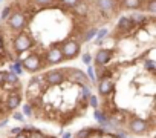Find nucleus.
<instances>
[{
    "label": "nucleus",
    "mask_w": 156,
    "mask_h": 138,
    "mask_svg": "<svg viewBox=\"0 0 156 138\" xmlns=\"http://www.w3.org/2000/svg\"><path fill=\"white\" fill-rule=\"evenodd\" d=\"M3 48V42H2V38H0V49Z\"/></svg>",
    "instance_id": "obj_40"
},
{
    "label": "nucleus",
    "mask_w": 156,
    "mask_h": 138,
    "mask_svg": "<svg viewBox=\"0 0 156 138\" xmlns=\"http://www.w3.org/2000/svg\"><path fill=\"white\" fill-rule=\"evenodd\" d=\"M20 103H22V94L12 92V94H9L8 98H6V109H8V111H16V109L20 106Z\"/></svg>",
    "instance_id": "obj_11"
},
{
    "label": "nucleus",
    "mask_w": 156,
    "mask_h": 138,
    "mask_svg": "<svg viewBox=\"0 0 156 138\" xmlns=\"http://www.w3.org/2000/svg\"><path fill=\"white\" fill-rule=\"evenodd\" d=\"M28 138H46V135H44L41 130H38V129H32V130L28 133Z\"/></svg>",
    "instance_id": "obj_25"
},
{
    "label": "nucleus",
    "mask_w": 156,
    "mask_h": 138,
    "mask_svg": "<svg viewBox=\"0 0 156 138\" xmlns=\"http://www.w3.org/2000/svg\"><path fill=\"white\" fill-rule=\"evenodd\" d=\"M150 126H148V121L147 120H142V118H132L129 121V130L133 133V135H145L148 132Z\"/></svg>",
    "instance_id": "obj_3"
},
{
    "label": "nucleus",
    "mask_w": 156,
    "mask_h": 138,
    "mask_svg": "<svg viewBox=\"0 0 156 138\" xmlns=\"http://www.w3.org/2000/svg\"><path fill=\"white\" fill-rule=\"evenodd\" d=\"M90 95V89H89V85H81L80 86V97L83 100H87Z\"/></svg>",
    "instance_id": "obj_24"
},
{
    "label": "nucleus",
    "mask_w": 156,
    "mask_h": 138,
    "mask_svg": "<svg viewBox=\"0 0 156 138\" xmlns=\"http://www.w3.org/2000/svg\"><path fill=\"white\" fill-rule=\"evenodd\" d=\"M34 2H35L37 5H40V6H49L54 0H34Z\"/></svg>",
    "instance_id": "obj_33"
},
{
    "label": "nucleus",
    "mask_w": 156,
    "mask_h": 138,
    "mask_svg": "<svg viewBox=\"0 0 156 138\" xmlns=\"http://www.w3.org/2000/svg\"><path fill=\"white\" fill-rule=\"evenodd\" d=\"M73 9H75L76 14H80V16H87V13H89V6L86 3H81V2L78 3V5H75Z\"/></svg>",
    "instance_id": "obj_19"
},
{
    "label": "nucleus",
    "mask_w": 156,
    "mask_h": 138,
    "mask_svg": "<svg viewBox=\"0 0 156 138\" xmlns=\"http://www.w3.org/2000/svg\"><path fill=\"white\" fill-rule=\"evenodd\" d=\"M97 28H92V29H89L87 32H84V35L81 37V42L83 43H86V42H89V40H92L94 37H95V34H97Z\"/></svg>",
    "instance_id": "obj_23"
},
{
    "label": "nucleus",
    "mask_w": 156,
    "mask_h": 138,
    "mask_svg": "<svg viewBox=\"0 0 156 138\" xmlns=\"http://www.w3.org/2000/svg\"><path fill=\"white\" fill-rule=\"evenodd\" d=\"M0 2H2V0H0Z\"/></svg>",
    "instance_id": "obj_42"
},
{
    "label": "nucleus",
    "mask_w": 156,
    "mask_h": 138,
    "mask_svg": "<svg viewBox=\"0 0 156 138\" xmlns=\"http://www.w3.org/2000/svg\"><path fill=\"white\" fill-rule=\"evenodd\" d=\"M22 132V127H12L11 130H9V133H11V136H16V135H19Z\"/></svg>",
    "instance_id": "obj_35"
},
{
    "label": "nucleus",
    "mask_w": 156,
    "mask_h": 138,
    "mask_svg": "<svg viewBox=\"0 0 156 138\" xmlns=\"http://www.w3.org/2000/svg\"><path fill=\"white\" fill-rule=\"evenodd\" d=\"M94 117H95V120L98 121V124H101V123H104V121L107 120V115H106L104 112H101L98 107L94 109Z\"/></svg>",
    "instance_id": "obj_22"
},
{
    "label": "nucleus",
    "mask_w": 156,
    "mask_h": 138,
    "mask_svg": "<svg viewBox=\"0 0 156 138\" xmlns=\"http://www.w3.org/2000/svg\"><path fill=\"white\" fill-rule=\"evenodd\" d=\"M6 20H8L9 28L14 29V31H22V29L26 26V19H25V16H23L22 13H14V14H11Z\"/></svg>",
    "instance_id": "obj_8"
},
{
    "label": "nucleus",
    "mask_w": 156,
    "mask_h": 138,
    "mask_svg": "<svg viewBox=\"0 0 156 138\" xmlns=\"http://www.w3.org/2000/svg\"><path fill=\"white\" fill-rule=\"evenodd\" d=\"M81 60H83L84 64H90V63H92V55H90L89 52H84L83 57H81Z\"/></svg>",
    "instance_id": "obj_31"
},
{
    "label": "nucleus",
    "mask_w": 156,
    "mask_h": 138,
    "mask_svg": "<svg viewBox=\"0 0 156 138\" xmlns=\"http://www.w3.org/2000/svg\"><path fill=\"white\" fill-rule=\"evenodd\" d=\"M8 124V118H3L2 121H0V127H5Z\"/></svg>",
    "instance_id": "obj_38"
},
{
    "label": "nucleus",
    "mask_w": 156,
    "mask_h": 138,
    "mask_svg": "<svg viewBox=\"0 0 156 138\" xmlns=\"http://www.w3.org/2000/svg\"><path fill=\"white\" fill-rule=\"evenodd\" d=\"M12 118L16 120V121H25V115H23V112H14L12 114Z\"/></svg>",
    "instance_id": "obj_32"
},
{
    "label": "nucleus",
    "mask_w": 156,
    "mask_h": 138,
    "mask_svg": "<svg viewBox=\"0 0 156 138\" xmlns=\"http://www.w3.org/2000/svg\"><path fill=\"white\" fill-rule=\"evenodd\" d=\"M9 14H11V8L8 6V8H5V9H3V13H2V14H0V19L6 20V19L9 17Z\"/></svg>",
    "instance_id": "obj_34"
},
{
    "label": "nucleus",
    "mask_w": 156,
    "mask_h": 138,
    "mask_svg": "<svg viewBox=\"0 0 156 138\" xmlns=\"http://www.w3.org/2000/svg\"><path fill=\"white\" fill-rule=\"evenodd\" d=\"M107 34H109V31H107L106 28L98 29V31H97V34H95V45H101V43H103V40L107 37Z\"/></svg>",
    "instance_id": "obj_17"
},
{
    "label": "nucleus",
    "mask_w": 156,
    "mask_h": 138,
    "mask_svg": "<svg viewBox=\"0 0 156 138\" xmlns=\"http://www.w3.org/2000/svg\"><path fill=\"white\" fill-rule=\"evenodd\" d=\"M22 66L29 72H37L38 69L43 67V61H41V57L38 54H31L22 61Z\"/></svg>",
    "instance_id": "obj_5"
},
{
    "label": "nucleus",
    "mask_w": 156,
    "mask_h": 138,
    "mask_svg": "<svg viewBox=\"0 0 156 138\" xmlns=\"http://www.w3.org/2000/svg\"><path fill=\"white\" fill-rule=\"evenodd\" d=\"M89 104H90V107H94V109H97L98 107V98H97V95H89Z\"/></svg>",
    "instance_id": "obj_29"
},
{
    "label": "nucleus",
    "mask_w": 156,
    "mask_h": 138,
    "mask_svg": "<svg viewBox=\"0 0 156 138\" xmlns=\"http://www.w3.org/2000/svg\"><path fill=\"white\" fill-rule=\"evenodd\" d=\"M81 0H60V3L63 5V6H66V8H73L75 5H78Z\"/></svg>",
    "instance_id": "obj_26"
},
{
    "label": "nucleus",
    "mask_w": 156,
    "mask_h": 138,
    "mask_svg": "<svg viewBox=\"0 0 156 138\" xmlns=\"http://www.w3.org/2000/svg\"><path fill=\"white\" fill-rule=\"evenodd\" d=\"M144 69H145V71H148L150 74H154V71H156V63H154V60H153V58H145V60H144Z\"/></svg>",
    "instance_id": "obj_18"
},
{
    "label": "nucleus",
    "mask_w": 156,
    "mask_h": 138,
    "mask_svg": "<svg viewBox=\"0 0 156 138\" xmlns=\"http://www.w3.org/2000/svg\"><path fill=\"white\" fill-rule=\"evenodd\" d=\"M43 80L49 85V86H60L63 85L64 82H67V77H66V72L64 69H52V71L46 72Z\"/></svg>",
    "instance_id": "obj_2"
},
{
    "label": "nucleus",
    "mask_w": 156,
    "mask_h": 138,
    "mask_svg": "<svg viewBox=\"0 0 156 138\" xmlns=\"http://www.w3.org/2000/svg\"><path fill=\"white\" fill-rule=\"evenodd\" d=\"M97 5L100 11H103L104 14H110L115 9V0H98Z\"/></svg>",
    "instance_id": "obj_12"
},
{
    "label": "nucleus",
    "mask_w": 156,
    "mask_h": 138,
    "mask_svg": "<svg viewBox=\"0 0 156 138\" xmlns=\"http://www.w3.org/2000/svg\"><path fill=\"white\" fill-rule=\"evenodd\" d=\"M116 28H118V31H126V32H130V31L135 28V25L130 22V19H129V17H121V19L118 20Z\"/></svg>",
    "instance_id": "obj_13"
},
{
    "label": "nucleus",
    "mask_w": 156,
    "mask_h": 138,
    "mask_svg": "<svg viewBox=\"0 0 156 138\" xmlns=\"http://www.w3.org/2000/svg\"><path fill=\"white\" fill-rule=\"evenodd\" d=\"M58 46H60V51H61L64 60H72L80 54V43L75 40H64Z\"/></svg>",
    "instance_id": "obj_1"
},
{
    "label": "nucleus",
    "mask_w": 156,
    "mask_h": 138,
    "mask_svg": "<svg viewBox=\"0 0 156 138\" xmlns=\"http://www.w3.org/2000/svg\"><path fill=\"white\" fill-rule=\"evenodd\" d=\"M86 75H87V78H89V82H92V83H95V80H97V77H95V72H94V67H92L90 64H87V71H86Z\"/></svg>",
    "instance_id": "obj_27"
},
{
    "label": "nucleus",
    "mask_w": 156,
    "mask_h": 138,
    "mask_svg": "<svg viewBox=\"0 0 156 138\" xmlns=\"http://www.w3.org/2000/svg\"><path fill=\"white\" fill-rule=\"evenodd\" d=\"M32 48V38L28 34H19L14 40V49L19 54H23Z\"/></svg>",
    "instance_id": "obj_6"
},
{
    "label": "nucleus",
    "mask_w": 156,
    "mask_h": 138,
    "mask_svg": "<svg viewBox=\"0 0 156 138\" xmlns=\"http://www.w3.org/2000/svg\"><path fill=\"white\" fill-rule=\"evenodd\" d=\"M46 138H55V136H46Z\"/></svg>",
    "instance_id": "obj_41"
},
{
    "label": "nucleus",
    "mask_w": 156,
    "mask_h": 138,
    "mask_svg": "<svg viewBox=\"0 0 156 138\" xmlns=\"http://www.w3.org/2000/svg\"><path fill=\"white\" fill-rule=\"evenodd\" d=\"M9 71L14 72L16 75H22L23 74V66H22V61L20 60H16L14 63L9 64Z\"/></svg>",
    "instance_id": "obj_16"
},
{
    "label": "nucleus",
    "mask_w": 156,
    "mask_h": 138,
    "mask_svg": "<svg viewBox=\"0 0 156 138\" xmlns=\"http://www.w3.org/2000/svg\"><path fill=\"white\" fill-rule=\"evenodd\" d=\"M113 80L110 77H104V78H100V83H98V92L101 97H107L112 91H113Z\"/></svg>",
    "instance_id": "obj_10"
},
{
    "label": "nucleus",
    "mask_w": 156,
    "mask_h": 138,
    "mask_svg": "<svg viewBox=\"0 0 156 138\" xmlns=\"http://www.w3.org/2000/svg\"><path fill=\"white\" fill-rule=\"evenodd\" d=\"M112 57H113V51H112V49H106V48L98 49V52H97V55H95V64H98V66H106V64L110 63Z\"/></svg>",
    "instance_id": "obj_9"
},
{
    "label": "nucleus",
    "mask_w": 156,
    "mask_h": 138,
    "mask_svg": "<svg viewBox=\"0 0 156 138\" xmlns=\"http://www.w3.org/2000/svg\"><path fill=\"white\" fill-rule=\"evenodd\" d=\"M3 85H9V86H17L19 85V75H16L14 72L8 71L5 72V83Z\"/></svg>",
    "instance_id": "obj_15"
},
{
    "label": "nucleus",
    "mask_w": 156,
    "mask_h": 138,
    "mask_svg": "<svg viewBox=\"0 0 156 138\" xmlns=\"http://www.w3.org/2000/svg\"><path fill=\"white\" fill-rule=\"evenodd\" d=\"M147 11H148L150 14H156V0H148Z\"/></svg>",
    "instance_id": "obj_28"
},
{
    "label": "nucleus",
    "mask_w": 156,
    "mask_h": 138,
    "mask_svg": "<svg viewBox=\"0 0 156 138\" xmlns=\"http://www.w3.org/2000/svg\"><path fill=\"white\" fill-rule=\"evenodd\" d=\"M0 20H2V19H0Z\"/></svg>",
    "instance_id": "obj_43"
},
{
    "label": "nucleus",
    "mask_w": 156,
    "mask_h": 138,
    "mask_svg": "<svg viewBox=\"0 0 156 138\" xmlns=\"http://www.w3.org/2000/svg\"><path fill=\"white\" fill-rule=\"evenodd\" d=\"M23 115H25V117H32V115H34L31 104H25V106H23Z\"/></svg>",
    "instance_id": "obj_30"
},
{
    "label": "nucleus",
    "mask_w": 156,
    "mask_h": 138,
    "mask_svg": "<svg viewBox=\"0 0 156 138\" xmlns=\"http://www.w3.org/2000/svg\"><path fill=\"white\" fill-rule=\"evenodd\" d=\"M12 138H28V135H26V133H23V132H20L19 135H16V136H12Z\"/></svg>",
    "instance_id": "obj_37"
},
{
    "label": "nucleus",
    "mask_w": 156,
    "mask_h": 138,
    "mask_svg": "<svg viewBox=\"0 0 156 138\" xmlns=\"http://www.w3.org/2000/svg\"><path fill=\"white\" fill-rule=\"evenodd\" d=\"M64 72H66V77H67V80L69 82H72V83H75V85H89V78H87V75L83 72V71H80V69H64Z\"/></svg>",
    "instance_id": "obj_4"
},
{
    "label": "nucleus",
    "mask_w": 156,
    "mask_h": 138,
    "mask_svg": "<svg viewBox=\"0 0 156 138\" xmlns=\"http://www.w3.org/2000/svg\"><path fill=\"white\" fill-rule=\"evenodd\" d=\"M63 138H73V136H72L69 132H66V133H63Z\"/></svg>",
    "instance_id": "obj_39"
},
{
    "label": "nucleus",
    "mask_w": 156,
    "mask_h": 138,
    "mask_svg": "<svg viewBox=\"0 0 156 138\" xmlns=\"http://www.w3.org/2000/svg\"><path fill=\"white\" fill-rule=\"evenodd\" d=\"M122 5L127 9H136L141 6V0H122Z\"/></svg>",
    "instance_id": "obj_20"
},
{
    "label": "nucleus",
    "mask_w": 156,
    "mask_h": 138,
    "mask_svg": "<svg viewBox=\"0 0 156 138\" xmlns=\"http://www.w3.org/2000/svg\"><path fill=\"white\" fill-rule=\"evenodd\" d=\"M129 19H130V22L133 23V25H144V23H147L148 20H147V16L144 14V13H132L130 16H129Z\"/></svg>",
    "instance_id": "obj_14"
},
{
    "label": "nucleus",
    "mask_w": 156,
    "mask_h": 138,
    "mask_svg": "<svg viewBox=\"0 0 156 138\" xmlns=\"http://www.w3.org/2000/svg\"><path fill=\"white\" fill-rule=\"evenodd\" d=\"M44 60H46L48 64H58V63H61L64 58H63V54H61V51H60V46H58V45L51 46V48L46 51Z\"/></svg>",
    "instance_id": "obj_7"
},
{
    "label": "nucleus",
    "mask_w": 156,
    "mask_h": 138,
    "mask_svg": "<svg viewBox=\"0 0 156 138\" xmlns=\"http://www.w3.org/2000/svg\"><path fill=\"white\" fill-rule=\"evenodd\" d=\"M5 83V71H0V86Z\"/></svg>",
    "instance_id": "obj_36"
},
{
    "label": "nucleus",
    "mask_w": 156,
    "mask_h": 138,
    "mask_svg": "<svg viewBox=\"0 0 156 138\" xmlns=\"http://www.w3.org/2000/svg\"><path fill=\"white\" fill-rule=\"evenodd\" d=\"M92 133H94V129H92V127H84V129H81V130L76 132L75 138H89Z\"/></svg>",
    "instance_id": "obj_21"
}]
</instances>
